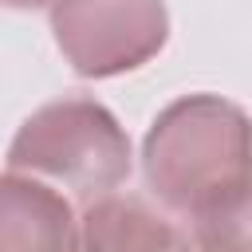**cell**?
Listing matches in <instances>:
<instances>
[{"mask_svg": "<svg viewBox=\"0 0 252 252\" xmlns=\"http://www.w3.org/2000/svg\"><path fill=\"white\" fill-rule=\"evenodd\" d=\"M142 173L165 209L197 217L252 185V118L220 94H181L150 122Z\"/></svg>", "mask_w": 252, "mask_h": 252, "instance_id": "obj_1", "label": "cell"}, {"mask_svg": "<svg viewBox=\"0 0 252 252\" xmlns=\"http://www.w3.org/2000/svg\"><path fill=\"white\" fill-rule=\"evenodd\" d=\"M134 165L130 134L110 106L67 94L32 110L8 142V169L67 185L83 205L114 193Z\"/></svg>", "mask_w": 252, "mask_h": 252, "instance_id": "obj_2", "label": "cell"}, {"mask_svg": "<svg viewBox=\"0 0 252 252\" xmlns=\"http://www.w3.org/2000/svg\"><path fill=\"white\" fill-rule=\"evenodd\" d=\"M51 35L83 79L146 67L169 39L165 0H51Z\"/></svg>", "mask_w": 252, "mask_h": 252, "instance_id": "obj_3", "label": "cell"}, {"mask_svg": "<svg viewBox=\"0 0 252 252\" xmlns=\"http://www.w3.org/2000/svg\"><path fill=\"white\" fill-rule=\"evenodd\" d=\"M79 217L47 181L8 169L0 173V252H75Z\"/></svg>", "mask_w": 252, "mask_h": 252, "instance_id": "obj_4", "label": "cell"}, {"mask_svg": "<svg viewBox=\"0 0 252 252\" xmlns=\"http://www.w3.org/2000/svg\"><path fill=\"white\" fill-rule=\"evenodd\" d=\"M75 252H189V244L142 197L106 193L98 201H87L75 232Z\"/></svg>", "mask_w": 252, "mask_h": 252, "instance_id": "obj_5", "label": "cell"}, {"mask_svg": "<svg viewBox=\"0 0 252 252\" xmlns=\"http://www.w3.org/2000/svg\"><path fill=\"white\" fill-rule=\"evenodd\" d=\"M193 220V252H252V185L201 209Z\"/></svg>", "mask_w": 252, "mask_h": 252, "instance_id": "obj_6", "label": "cell"}, {"mask_svg": "<svg viewBox=\"0 0 252 252\" xmlns=\"http://www.w3.org/2000/svg\"><path fill=\"white\" fill-rule=\"evenodd\" d=\"M51 0H0V8H16V12H35V8H47Z\"/></svg>", "mask_w": 252, "mask_h": 252, "instance_id": "obj_7", "label": "cell"}]
</instances>
